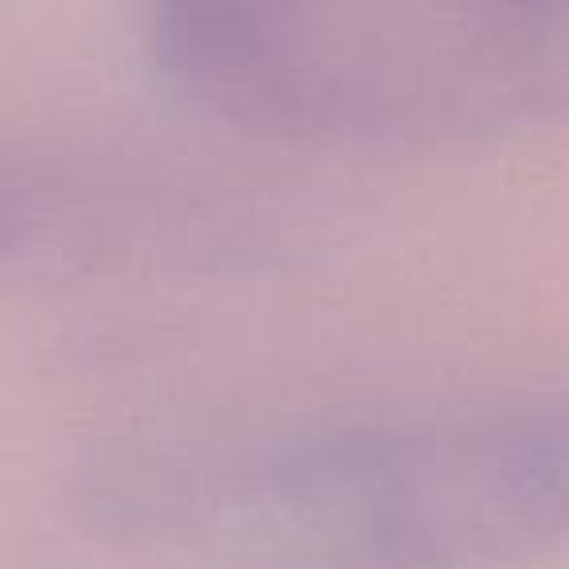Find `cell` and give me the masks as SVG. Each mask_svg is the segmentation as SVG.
<instances>
[{"label": "cell", "instance_id": "1", "mask_svg": "<svg viewBox=\"0 0 569 569\" xmlns=\"http://www.w3.org/2000/svg\"><path fill=\"white\" fill-rule=\"evenodd\" d=\"M90 496L203 569H530L569 550V395L133 449Z\"/></svg>", "mask_w": 569, "mask_h": 569}, {"label": "cell", "instance_id": "2", "mask_svg": "<svg viewBox=\"0 0 569 569\" xmlns=\"http://www.w3.org/2000/svg\"><path fill=\"white\" fill-rule=\"evenodd\" d=\"M176 94L253 133L433 144L569 118V4H230L152 17Z\"/></svg>", "mask_w": 569, "mask_h": 569}, {"label": "cell", "instance_id": "3", "mask_svg": "<svg viewBox=\"0 0 569 569\" xmlns=\"http://www.w3.org/2000/svg\"><path fill=\"white\" fill-rule=\"evenodd\" d=\"M238 222L203 183L133 152L0 149V277L227 250Z\"/></svg>", "mask_w": 569, "mask_h": 569}]
</instances>
